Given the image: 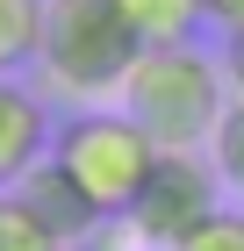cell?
Instances as JSON below:
<instances>
[{
  "label": "cell",
  "mask_w": 244,
  "mask_h": 251,
  "mask_svg": "<svg viewBox=\"0 0 244 251\" xmlns=\"http://www.w3.org/2000/svg\"><path fill=\"white\" fill-rule=\"evenodd\" d=\"M136 58H144V36L130 29L122 0H51L43 7L36 72L57 100H79V108L122 100Z\"/></svg>",
  "instance_id": "obj_1"
},
{
  "label": "cell",
  "mask_w": 244,
  "mask_h": 251,
  "mask_svg": "<svg viewBox=\"0 0 244 251\" xmlns=\"http://www.w3.org/2000/svg\"><path fill=\"white\" fill-rule=\"evenodd\" d=\"M230 108L223 58H208L194 43H144L130 86H122V115H136L158 151H208V136Z\"/></svg>",
  "instance_id": "obj_2"
},
{
  "label": "cell",
  "mask_w": 244,
  "mask_h": 251,
  "mask_svg": "<svg viewBox=\"0 0 244 251\" xmlns=\"http://www.w3.org/2000/svg\"><path fill=\"white\" fill-rule=\"evenodd\" d=\"M51 158L86 187V201L101 215H130V201L144 194L151 165H158V136L136 115H122V108H86V115L57 122Z\"/></svg>",
  "instance_id": "obj_3"
},
{
  "label": "cell",
  "mask_w": 244,
  "mask_h": 251,
  "mask_svg": "<svg viewBox=\"0 0 244 251\" xmlns=\"http://www.w3.org/2000/svg\"><path fill=\"white\" fill-rule=\"evenodd\" d=\"M208 215H223V179H216V165H208L201 151H158V165H151L144 194L130 201V223L136 237H151V244H180V237H194L208 223Z\"/></svg>",
  "instance_id": "obj_4"
},
{
  "label": "cell",
  "mask_w": 244,
  "mask_h": 251,
  "mask_svg": "<svg viewBox=\"0 0 244 251\" xmlns=\"http://www.w3.org/2000/svg\"><path fill=\"white\" fill-rule=\"evenodd\" d=\"M15 194L29 201V215H36V223H43V230H51L65 251H86V244H94V237L115 223V215H101L94 201H86V187H79V179L65 173L57 158H43L36 173H22V187H15Z\"/></svg>",
  "instance_id": "obj_5"
},
{
  "label": "cell",
  "mask_w": 244,
  "mask_h": 251,
  "mask_svg": "<svg viewBox=\"0 0 244 251\" xmlns=\"http://www.w3.org/2000/svg\"><path fill=\"white\" fill-rule=\"evenodd\" d=\"M51 108H43L36 86H22V79H0V194H15L22 173H36L43 158H51Z\"/></svg>",
  "instance_id": "obj_6"
},
{
  "label": "cell",
  "mask_w": 244,
  "mask_h": 251,
  "mask_svg": "<svg viewBox=\"0 0 244 251\" xmlns=\"http://www.w3.org/2000/svg\"><path fill=\"white\" fill-rule=\"evenodd\" d=\"M43 7H51V0H0V79L36 72V50H43Z\"/></svg>",
  "instance_id": "obj_7"
},
{
  "label": "cell",
  "mask_w": 244,
  "mask_h": 251,
  "mask_svg": "<svg viewBox=\"0 0 244 251\" xmlns=\"http://www.w3.org/2000/svg\"><path fill=\"white\" fill-rule=\"evenodd\" d=\"M122 15L144 43H194V29L208 22L201 0H122Z\"/></svg>",
  "instance_id": "obj_8"
},
{
  "label": "cell",
  "mask_w": 244,
  "mask_h": 251,
  "mask_svg": "<svg viewBox=\"0 0 244 251\" xmlns=\"http://www.w3.org/2000/svg\"><path fill=\"white\" fill-rule=\"evenodd\" d=\"M208 165H216L223 194H237V201H244V100H237V94H230L223 122H216V136H208Z\"/></svg>",
  "instance_id": "obj_9"
},
{
  "label": "cell",
  "mask_w": 244,
  "mask_h": 251,
  "mask_svg": "<svg viewBox=\"0 0 244 251\" xmlns=\"http://www.w3.org/2000/svg\"><path fill=\"white\" fill-rule=\"evenodd\" d=\"M0 251H65L51 230H43L22 194H0Z\"/></svg>",
  "instance_id": "obj_10"
},
{
  "label": "cell",
  "mask_w": 244,
  "mask_h": 251,
  "mask_svg": "<svg viewBox=\"0 0 244 251\" xmlns=\"http://www.w3.org/2000/svg\"><path fill=\"white\" fill-rule=\"evenodd\" d=\"M172 251H244V208H223V215H208L194 237H180Z\"/></svg>",
  "instance_id": "obj_11"
},
{
  "label": "cell",
  "mask_w": 244,
  "mask_h": 251,
  "mask_svg": "<svg viewBox=\"0 0 244 251\" xmlns=\"http://www.w3.org/2000/svg\"><path fill=\"white\" fill-rule=\"evenodd\" d=\"M223 79H230V94L244 100V22L223 29Z\"/></svg>",
  "instance_id": "obj_12"
},
{
  "label": "cell",
  "mask_w": 244,
  "mask_h": 251,
  "mask_svg": "<svg viewBox=\"0 0 244 251\" xmlns=\"http://www.w3.org/2000/svg\"><path fill=\"white\" fill-rule=\"evenodd\" d=\"M201 7H208V22H223V29L244 22V0H201Z\"/></svg>",
  "instance_id": "obj_13"
}]
</instances>
